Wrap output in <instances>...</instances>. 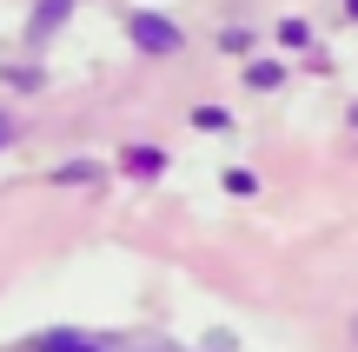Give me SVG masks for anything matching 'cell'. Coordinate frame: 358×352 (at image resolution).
Segmentation results:
<instances>
[{
  "mask_svg": "<svg viewBox=\"0 0 358 352\" xmlns=\"http://www.w3.org/2000/svg\"><path fill=\"white\" fill-rule=\"evenodd\" d=\"M133 40H140L146 53H173L179 47V27L159 20V13H133Z\"/></svg>",
  "mask_w": 358,
  "mask_h": 352,
  "instance_id": "cell-1",
  "label": "cell"
},
{
  "mask_svg": "<svg viewBox=\"0 0 358 352\" xmlns=\"http://www.w3.org/2000/svg\"><path fill=\"white\" fill-rule=\"evenodd\" d=\"M34 352H100L93 339H80V332H40Z\"/></svg>",
  "mask_w": 358,
  "mask_h": 352,
  "instance_id": "cell-2",
  "label": "cell"
},
{
  "mask_svg": "<svg viewBox=\"0 0 358 352\" xmlns=\"http://www.w3.org/2000/svg\"><path fill=\"white\" fill-rule=\"evenodd\" d=\"M127 167L133 173H159V153H153V146H140V153H127Z\"/></svg>",
  "mask_w": 358,
  "mask_h": 352,
  "instance_id": "cell-3",
  "label": "cell"
},
{
  "mask_svg": "<svg viewBox=\"0 0 358 352\" xmlns=\"http://www.w3.org/2000/svg\"><path fill=\"white\" fill-rule=\"evenodd\" d=\"M7 140H13V120H0V146H7Z\"/></svg>",
  "mask_w": 358,
  "mask_h": 352,
  "instance_id": "cell-4",
  "label": "cell"
}]
</instances>
